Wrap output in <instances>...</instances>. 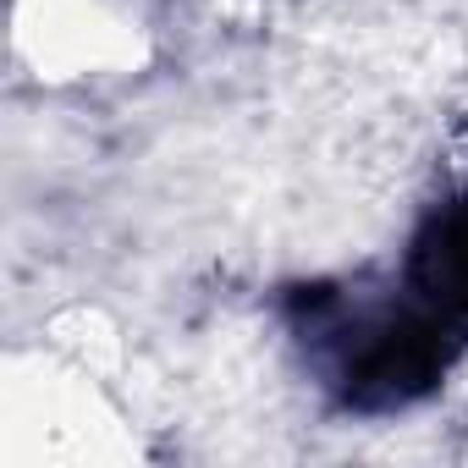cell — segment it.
Here are the masks:
<instances>
[{"label": "cell", "instance_id": "1", "mask_svg": "<svg viewBox=\"0 0 468 468\" xmlns=\"http://www.w3.org/2000/svg\"><path fill=\"white\" fill-rule=\"evenodd\" d=\"M105 402L83 369L34 364L6 386V452L12 457H100Z\"/></svg>", "mask_w": 468, "mask_h": 468}, {"label": "cell", "instance_id": "2", "mask_svg": "<svg viewBox=\"0 0 468 468\" xmlns=\"http://www.w3.org/2000/svg\"><path fill=\"white\" fill-rule=\"evenodd\" d=\"M17 39L56 78H94L138 61V23L116 0H17Z\"/></svg>", "mask_w": 468, "mask_h": 468}]
</instances>
